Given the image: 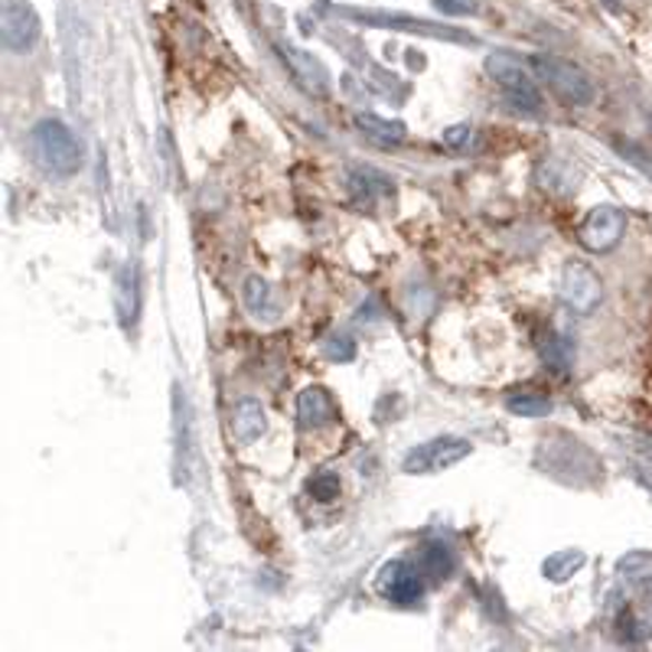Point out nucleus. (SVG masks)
I'll use <instances>...</instances> for the list:
<instances>
[{
	"mask_svg": "<svg viewBox=\"0 0 652 652\" xmlns=\"http://www.w3.org/2000/svg\"><path fill=\"white\" fill-rule=\"evenodd\" d=\"M242 301H245V306H249L259 320H278V313H281L278 294L271 291V284H267L264 278H259V274L245 281V288H242Z\"/></svg>",
	"mask_w": 652,
	"mask_h": 652,
	"instance_id": "nucleus-14",
	"label": "nucleus"
},
{
	"mask_svg": "<svg viewBox=\"0 0 652 652\" xmlns=\"http://www.w3.org/2000/svg\"><path fill=\"white\" fill-rule=\"evenodd\" d=\"M486 72L489 79L499 86L503 98L525 115H542L545 108V98H542V88H538V76L532 72V66H525L516 52H506V49H496L486 56Z\"/></svg>",
	"mask_w": 652,
	"mask_h": 652,
	"instance_id": "nucleus-2",
	"label": "nucleus"
},
{
	"mask_svg": "<svg viewBox=\"0 0 652 652\" xmlns=\"http://www.w3.org/2000/svg\"><path fill=\"white\" fill-rule=\"evenodd\" d=\"M306 489H310V496H313L317 503H333V499H340L343 483H340V474L320 470V474H313V479L306 483Z\"/></svg>",
	"mask_w": 652,
	"mask_h": 652,
	"instance_id": "nucleus-18",
	"label": "nucleus"
},
{
	"mask_svg": "<svg viewBox=\"0 0 652 652\" xmlns=\"http://www.w3.org/2000/svg\"><path fill=\"white\" fill-rule=\"evenodd\" d=\"M30 157L43 167L46 174L72 176L82 167V144L72 130L56 118H43L30 128L27 137Z\"/></svg>",
	"mask_w": 652,
	"mask_h": 652,
	"instance_id": "nucleus-1",
	"label": "nucleus"
},
{
	"mask_svg": "<svg viewBox=\"0 0 652 652\" xmlns=\"http://www.w3.org/2000/svg\"><path fill=\"white\" fill-rule=\"evenodd\" d=\"M264 428H267L264 408H261L255 398H245V401L235 405V411H232V431H235V437H239L242 444L259 440V437L264 435Z\"/></svg>",
	"mask_w": 652,
	"mask_h": 652,
	"instance_id": "nucleus-13",
	"label": "nucleus"
},
{
	"mask_svg": "<svg viewBox=\"0 0 652 652\" xmlns=\"http://www.w3.org/2000/svg\"><path fill=\"white\" fill-rule=\"evenodd\" d=\"M327 352H330V359H337V362H349V359L356 356V347H352V340L340 337V340H330Z\"/></svg>",
	"mask_w": 652,
	"mask_h": 652,
	"instance_id": "nucleus-21",
	"label": "nucleus"
},
{
	"mask_svg": "<svg viewBox=\"0 0 652 652\" xmlns=\"http://www.w3.org/2000/svg\"><path fill=\"white\" fill-rule=\"evenodd\" d=\"M584 565H587V555L577 552V548H567V552H555V555L542 565V574H545L552 584H565L567 577H574Z\"/></svg>",
	"mask_w": 652,
	"mask_h": 652,
	"instance_id": "nucleus-16",
	"label": "nucleus"
},
{
	"mask_svg": "<svg viewBox=\"0 0 652 652\" xmlns=\"http://www.w3.org/2000/svg\"><path fill=\"white\" fill-rule=\"evenodd\" d=\"M43 33V23L33 10L30 0H3L0 10V40L10 52H27L33 49Z\"/></svg>",
	"mask_w": 652,
	"mask_h": 652,
	"instance_id": "nucleus-5",
	"label": "nucleus"
},
{
	"mask_svg": "<svg viewBox=\"0 0 652 652\" xmlns=\"http://www.w3.org/2000/svg\"><path fill=\"white\" fill-rule=\"evenodd\" d=\"M298 418L304 428H327L337 421V401L327 389H306L298 398Z\"/></svg>",
	"mask_w": 652,
	"mask_h": 652,
	"instance_id": "nucleus-11",
	"label": "nucleus"
},
{
	"mask_svg": "<svg viewBox=\"0 0 652 652\" xmlns=\"http://www.w3.org/2000/svg\"><path fill=\"white\" fill-rule=\"evenodd\" d=\"M435 7L447 17H467V13H477L479 0H435Z\"/></svg>",
	"mask_w": 652,
	"mask_h": 652,
	"instance_id": "nucleus-20",
	"label": "nucleus"
},
{
	"mask_svg": "<svg viewBox=\"0 0 652 652\" xmlns=\"http://www.w3.org/2000/svg\"><path fill=\"white\" fill-rule=\"evenodd\" d=\"M418 567L431 581H447L454 574V567H457V558H454V552L444 542H428V545L418 548Z\"/></svg>",
	"mask_w": 652,
	"mask_h": 652,
	"instance_id": "nucleus-15",
	"label": "nucleus"
},
{
	"mask_svg": "<svg viewBox=\"0 0 652 652\" xmlns=\"http://www.w3.org/2000/svg\"><path fill=\"white\" fill-rule=\"evenodd\" d=\"M470 454H474V444L467 437H435V440H425V444L411 447L401 470L411 474V477H431V474H444V470L464 464Z\"/></svg>",
	"mask_w": 652,
	"mask_h": 652,
	"instance_id": "nucleus-4",
	"label": "nucleus"
},
{
	"mask_svg": "<svg viewBox=\"0 0 652 652\" xmlns=\"http://www.w3.org/2000/svg\"><path fill=\"white\" fill-rule=\"evenodd\" d=\"M444 147L447 150H454V154H464V150H470L474 147V140H477V130L470 128V125H454V128L444 130Z\"/></svg>",
	"mask_w": 652,
	"mask_h": 652,
	"instance_id": "nucleus-19",
	"label": "nucleus"
},
{
	"mask_svg": "<svg viewBox=\"0 0 652 652\" xmlns=\"http://www.w3.org/2000/svg\"><path fill=\"white\" fill-rule=\"evenodd\" d=\"M356 128L362 130V137H369L379 147H398L408 134L401 121H389V118H379V115H366V111L356 115Z\"/></svg>",
	"mask_w": 652,
	"mask_h": 652,
	"instance_id": "nucleus-12",
	"label": "nucleus"
},
{
	"mask_svg": "<svg viewBox=\"0 0 652 652\" xmlns=\"http://www.w3.org/2000/svg\"><path fill=\"white\" fill-rule=\"evenodd\" d=\"M528 66H532V72L538 76V82L552 88V91H555L565 105H571V108H584V105H591V101L597 98V88L591 82V76H587L581 66L567 62V59L538 52V56L528 59Z\"/></svg>",
	"mask_w": 652,
	"mask_h": 652,
	"instance_id": "nucleus-3",
	"label": "nucleus"
},
{
	"mask_svg": "<svg viewBox=\"0 0 652 652\" xmlns=\"http://www.w3.org/2000/svg\"><path fill=\"white\" fill-rule=\"evenodd\" d=\"M349 17L362 20V23H376V27H391V30H401V33H425V37H435V40H450V43H477L474 37L454 30V27H437L428 20H411V17H401V13H359V10H347Z\"/></svg>",
	"mask_w": 652,
	"mask_h": 652,
	"instance_id": "nucleus-9",
	"label": "nucleus"
},
{
	"mask_svg": "<svg viewBox=\"0 0 652 652\" xmlns=\"http://www.w3.org/2000/svg\"><path fill=\"white\" fill-rule=\"evenodd\" d=\"M281 59H284V66L291 69L294 82L304 88L306 95L323 98V95L330 91V72H327V66H323L320 59H313L310 52L288 46V49H281Z\"/></svg>",
	"mask_w": 652,
	"mask_h": 652,
	"instance_id": "nucleus-10",
	"label": "nucleus"
},
{
	"mask_svg": "<svg viewBox=\"0 0 652 652\" xmlns=\"http://www.w3.org/2000/svg\"><path fill=\"white\" fill-rule=\"evenodd\" d=\"M623 232H626V216L616 206H597L581 222L577 239L587 252H610L620 245Z\"/></svg>",
	"mask_w": 652,
	"mask_h": 652,
	"instance_id": "nucleus-7",
	"label": "nucleus"
},
{
	"mask_svg": "<svg viewBox=\"0 0 652 652\" xmlns=\"http://www.w3.org/2000/svg\"><path fill=\"white\" fill-rule=\"evenodd\" d=\"M601 298H604V284H601V278H597L591 267H584V264L571 261V264L565 267V274H562V301H565L574 313L587 317V313H594V310H597Z\"/></svg>",
	"mask_w": 652,
	"mask_h": 652,
	"instance_id": "nucleus-8",
	"label": "nucleus"
},
{
	"mask_svg": "<svg viewBox=\"0 0 652 652\" xmlns=\"http://www.w3.org/2000/svg\"><path fill=\"white\" fill-rule=\"evenodd\" d=\"M506 408H509L513 415H522V418H548V415L555 411L552 398L542 395V391H513V395L506 398Z\"/></svg>",
	"mask_w": 652,
	"mask_h": 652,
	"instance_id": "nucleus-17",
	"label": "nucleus"
},
{
	"mask_svg": "<svg viewBox=\"0 0 652 652\" xmlns=\"http://www.w3.org/2000/svg\"><path fill=\"white\" fill-rule=\"evenodd\" d=\"M421 567L411 562H389L379 571V594L398 604V607H418L425 597V581H421Z\"/></svg>",
	"mask_w": 652,
	"mask_h": 652,
	"instance_id": "nucleus-6",
	"label": "nucleus"
}]
</instances>
